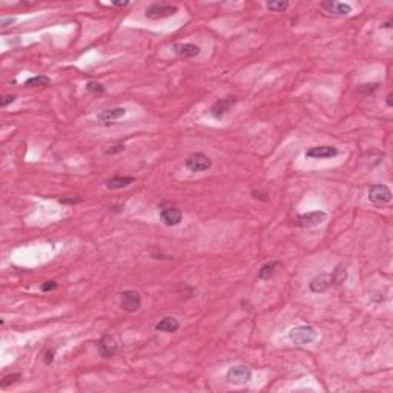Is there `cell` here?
I'll use <instances>...</instances> for the list:
<instances>
[{
    "label": "cell",
    "instance_id": "1",
    "mask_svg": "<svg viewBox=\"0 0 393 393\" xmlns=\"http://www.w3.org/2000/svg\"><path fill=\"white\" fill-rule=\"evenodd\" d=\"M318 338V332L312 326H296L289 332V339L296 345L310 344Z\"/></svg>",
    "mask_w": 393,
    "mask_h": 393
},
{
    "label": "cell",
    "instance_id": "2",
    "mask_svg": "<svg viewBox=\"0 0 393 393\" xmlns=\"http://www.w3.org/2000/svg\"><path fill=\"white\" fill-rule=\"evenodd\" d=\"M159 211H160V218L163 220V223L166 226H178L181 223L183 214L174 204L163 203L159 206Z\"/></svg>",
    "mask_w": 393,
    "mask_h": 393
},
{
    "label": "cell",
    "instance_id": "3",
    "mask_svg": "<svg viewBox=\"0 0 393 393\" xmlns=\"http://www.w3.org/2000/svg\"><path fill=\"white\" fill-rule=\"evenodd\" d=\"M327 214L324 211H312L301 214L295 218V226L298 227H315L320 226L323 222H326Z\"/></svg>",
    "mask_w": 393,
    "mask_h": 393
},
{
    "label": "cell",
    "instance_id": "4",
    "mask_svg": "<svg viewBox=\"0 0 393 393\" xmlns=\"http://www.w3.org/2000/svg\"><path fill=\"white\" fill-rule=\"evenodd\" d=\"M226 380L230 384H246L252 380V370L247 366H233L227 370L226 373Z\"/></svg>",
    "mask_w": 393,
    "mask_h": 393
},
{
    "label": "cell",
    "instance_id": "5",
    "mask_svg": "<svg viewBox=\"0 0 393 393\" xmlns=\"http://www.w3.org/2000/svg\"><path fill=\"white\" fill-rule=\"evenodd\" d=\"M184 165L191 172H204V170L211 169L212 162L208 155H204L201 152H195V154H191L189 157H187Z\"/></svg>",
    "mask_w": 393,
    "mask_h": 393
},
{
    "label": "cell",
    "instance_id": "6",
    "mask_svg": "<svg viewBox=\"0 0 393 393\" xmlns=\"http://www.w3.org/2000/svg\"><path fill=\"white\" fill-rule=\"evenodd\" d=\"M178 11L174 5H165V3H152L146 8V17L152 20H159L165 17H170Z\"/></svg>",
    "mask_w": 393,
    "mask_h": 393
},
{
    "label": "cell",
    "instance_id": "7",
    "mask_svg": "<svg viewBox=\"0 0 393 393\" xmlns=\"http://www.w3.org/2000/svg\"><path fill=\"white\" fill-rule=\"evenodd\" d=\"M369 200L373 204H387L392 201V191L386 184H373L369 187Z\"/></svg>",
    "mask_w": 393,
    "mask_h": 393
},
{
    "label": "cell",
    "instance_id": "8",
    "mask_svg": "<svg viewBox=\"0 0 393 393\" xmlns=\"http://www.w3.org/2000/svg\"><path fill=\"white\" fill-rule=\"evenodd\" d=\"M120 307L128 312L134 313L141 307V296L137 290H124L120 296Z\"/></svg>",
    "mask_w": 393,
    "mask_h": 393
},
{
    "label": "cell",
    "instance_id": "9",
    "mask_svg": "<svg viewBox=\"0 0 393 393\" xmlns=\"http://www.w3.org/2000/svg\"><path fill=\"white\" fill-rule=\"evenodd\" d=\"M97 350L102 358H112L117 350H118V344L114 337L111 335H103L100 341L97 342Z\"/></svg>",
    "mask_w": 393,
    "mask_h": 393
},
{
    "label": "cell",
    "instance_id": "10",
    "mask_svg": "<svg viewBox=\"0 0 393 393\" xmlns=\"http://www.w3.org/2000/svg\"><path fill=\"white\" fill-rule=\"evenodd\" d=\"M237 103V97H233V96H227V97H223V99H218L212 108H211V114L215 117V118H222L225 117L230 109L232 106Z\"/></svg>",
    "mask_w": 393,
    "mask_h": 393
},
{
    "label": "cell",
    "instance_id": "11",
    "mask_svg": "<svg viewBox=\"0 0 393 393\" xmlns=\"http://www.w3.org/2000/svg\"><path fill=\"white\" fill-rule=\"evenodd\" d=\"M320 6L332 15H338V17H344V15H349L352 12V6L349 3H341L337 2V0H326V2H321Z\"/></svg>",
    "mask_w": 393,
    "mask_h": 393
},
{
    "label": "cell",
    "instance_id": "12",
    "mask_svg": "<svg viewBox=\"0 0 393 393\" xmlns=\"http://www.w3.org/2000/svg\"><path fill=\"white\" fill-rule=\"evenodd\" d=\"M332 277L330 274H320L317 277H313L309 282V289L313 293H323L332 287Z\"/></svg>",
    "mask_w": 393,
    "mask_h": 393
},
{
    "label": "cell",
    "instance_id": "13",
    "mask_svg": "<svg viewBox=\"0 0 393 393\" xmlns=\"http://www.w3.org/2000/svg\"><path fill=\"white\" fill-rule=\"evenodd\" d=\"M335 155H338L335 146H312L306 151L307 159H332Z\"/></svg>",
    "mask_w": 393,
    "mask_h": 393
},
{
    "label": "cell",
    "instance_id": "14",
    "mask_svg": "<svg viewBox=\"0 0 393 393\" xmlns=\"http://www.w3.org/2000/svg\"><path fill=\"white\" fill-rule=\"evenodd\" d=\"M174 53L181 58H194L200 54V48L194 43H175Z\"/></svg>",
    "mask_w": 393,
    "mask_h": 393
},
{
    "label": "cell",
    "instance_id": "15",
    "mask_svg": "<svg viewBox=\"0 0 393 393\" xmlns=\"http://www.w3.org/2000/svg\"><path fill=\"white\" fill-rule=\"evenodd\" d=\"M124 114H126V109H124V108H111V109H105V111H102L97 115V118H99V121H102L105 124H109L114 120H118V118L124 117Z\"/></svg>",
    "mask_w": 393,
    "mask_h": 393
},
{
    "label": "cell",
    "instance_id": "16",
    "mask_svg": "<svg viewBox=\"0 0 393 393\" xmlns=\"http://www.w3.org/2000/svg\"><path fill=\"white\" fill-rule=\"evenodd\" d=\"M178 329H180V323L174 317H165L163 320H160L155 324V330H159V332H166V334L177 332Z\"/></svg>",
    "mask_w": 393,
    "mask_h": 393
},
{
    "label": "cell",
    "instance_id": "17",
    "mask_svg": "<svg viewBox=\"0 0 393 393\" xmlns=\"http://www.w3.org/2000/svg\"><path fill=\"white\" fill-rule=\"evenodd\" d=\"M134 181H135L134 177H121V175H117V177H112V178H109L106 181V187H108V189L117 191V189H123V187H128Z\"/></svg>",
    "mask_w": 393,
    "mask_h": 393
},
{
    "label": "cell",
    "instance_id": "18",
    "mask_svg": "<svg viewBox=\"0 0 393 393\" xmlns=\"http://www.w3.org/2000/svg\"><path fill=\"white\" fill-rule=\"evenodd\" d=\"M280 266V263L278 261H267V263H264L261 267H260V271H258V278L260 280H271L272 277H274V274H275V271H277V267Z\"/></svg>",
    "mask_w": 393,
    "mask_h": 393
},
{
    "label": "cell",
    "instance_id": "19",
    "mask_svg": "<svg viewBox=\"0 0 393 393\" xmlns=\"http://www.w3.org/2000/svg\"><path fill=\"white\" fill-rule=\"evenodd\" d=\"M330 277H332L334 286H341L342 282L347 280V269L344 267V264H338V266H335V269L332 271Z\"/></svg>",
    "mask_w": 393,
    "mask_h": 393
},
{
    "label": "cell",
    "instance_id": "20",
    "mask_svg": "<svg viewBox=\"0 0 393 393\" xmlns=\"http://www.w3.org/2000/svg\"><path fill=\"white\" fill-rule=\"evenodd\" d=\"M51 83V78L46 77V75H36V77H31L26 80V86L28 88H34V86H48Z\"/></svg>",
    "mask_w": 393,
    "mask_h": 393
},
{
    "label": "cell",
    "instance_id": "21",
    "mask_svg": "<svg viewBox=\"0 0 393 393\" xmlns=\"http://www.w3.org/2000/svg\"><path fill=\"white\" fill-rule=\"evenodd\" d=\"M266 8L269 11H274V12H282L289 8V2H286V0L284 2H282V0H280V2H267Z\"/></svg>",
    "mask_w": 393,
    "mask_h": 393
},
{
    "label": "cell",
    "instance_id": "22",
    "mask_svg": "<svg viewBox=\"0 0 393 393\" xmlns=\"http://www.w3.org/2000/svg\"><path fill=\"white\" fill-rule=\"evenodd\" d=\"M20 380V375L19 373H9L6 376H3L2 378V383H0V386H2V389H6L8 386L14 384V383H17Z\"/></svg>",
    "mask_w": 393,
    "mask_h": 393
},
{
    "label": "cell",
    "instance_id": "23",
    "mask_svg": "<svg viewBox=\"0 0 393 393\" xmlns=\"http://www.w3.org/2000/svg\"><path fill=\"white\" fill-rule=\"evenodd\" d=\"M86 91H89L92 94H96V96H99V94H103L105 92V88L99 82H89L86 85Z\"/></svg>",
    "mask_w": 393,
    "mask_h": 393
},
{
    "label": "cell",
    "instance_id": "24",
    "mask_svg": "<svg viewBox=\"0 0 393 393\" xmlns=\"http://www.w3.org/2000/svg\"><path fill=\"white\" fill-rule=\"evenodd\" d=\"M375 89H378V83H369V85H361L358 88L359 92H364V94H372Z\"/></svg>",
    "mask_w": 393,
    "mask_h": 393
},
{
    "label": "cell",
    "instance_id": "25",
    "mask_svg": "<svg viewBox=\"0 0 393 393\" xmlns=\"http://www.w3.org/2000/svg\"><path fill=\"white\" fill-rule=\"evenodd\" d=\"M123 151H124V145L123 143H118V145H114V146H111L109 149H106L105 154L106 155H114V154H120Z\"/></svg>",
    "mask_w": 393,
    "mask_h": 393
},
{
    "label": "cell",
    "instance_id": "26",
    "mask_svg": "<svg viewBox=\"0 0 393 393\" xmlns=\"http://www.w3.org/2000/svg\"><path fill=\"white\" fill-rule=\"evenodd\" d=\"M57 286L58 284L56 281H46V282H43V284H42V290L43 292H51V290H56Z\"/></svg>",
    "mask_w": 393,
    "mask_h": 393
},
{
    "label": "cell",
    "instance_id": "27",
    "mask_svg": "<svg viewBox=\"0 0 393 393\" xmlns=\"http://www.w3.org/2000/svg\"><path fill=\"white\" fill-rule=\"evenodd\" d=\"M14 100H15V96H12V94H9V96H5L2 100H0V106H2V108H6V106H8L9 103H12Z\"/></svg>",
    "mask_w": 393,
    "mask_h": 393
},
{
    "label": "cell",
    "instance_id": "28",
    "mask_svg": "<svg viewBox=\"0 0 393 393\" xmlns=\"http://www.w3.org/2000/svg\"><path fill=\"white\" fill-rule=\"evenodd\" d=\"M15 22V17H2L0 19V25H2L3 28L8 26V25H12Z\"/></svg>",
    "mask_w": 393,
    "mask_h": 393
},
{
    "label": "cell",
    "instance_id": "29",
    "mask_svg": "<svg viewBox=\"0 0 393 393\" xmlns=\"http://www.w3.org/2000/svg\"><path fill=\"white\" fill-rule=\"evenodd\" d=\"M54 349H51L48 353H46V356H45V361H46V364H50V363H53V359H54Z\"/></svg>",
    "mask_w": 393,
    "mask_h": 393
},
{
    "label": "cell",
    "instance_id": "30",
    "mask_svg": "<svg viewBox=\"0 0 393 393\" xmlns=\"http://www.w3.org/2000/svg\"><path fill=\"white\" fill-rule=\"evenodd\" d=\"M78 201H80L78 198H61L60 200L61 204H74V203H78Z\"/></svg>",
    "mask_w": 393,
    "mask_h": 393
},
{
    "label": "cell",
    "instance_id": "31",
    "mask_svg": "<svg viewBox=\"0 0 393 393\" xmlns=\"http://www.w3.org/2000/svg\"><path fill=\"white\" fill-rule=\"evenodd\" d=\"M114 5H115V6H126V5H129V2H123V3H121V2H115Z\"/></svg>",
    "mask_w": 393,
    "mask_h": 393
},
{
    "label": "cell",
    "instance_id": "32",
    "mask_svg": "<svg viewBox=\"0 0 393 393\" xmlns=\"http://www.w3.org/2000/svg\"><path fill=\"white\" fill-rule=\"evenodd\" d=\"M387 105L392 106V94H389V96H387Z\"/></svg>",
    "mask_w": 393,
    "mask_h": 393
}]
</instances>
